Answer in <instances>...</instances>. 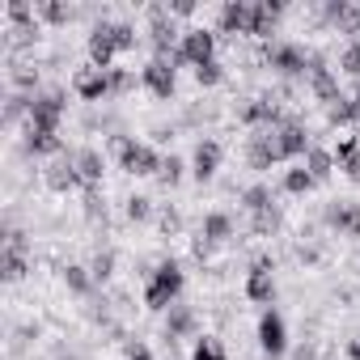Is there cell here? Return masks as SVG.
I'll return each instance as SVG.
<instances>
[{
  "label": "cell",
  "instance_id": "60d3db41",
  "mask_svg": "<svg viewBox=\"0 0 360 360\" xmlns=\"http://www.w3.org/2000/svg\"><path fill=\"white\" fill-rule=\"evenodd\" d=\"M85 217H89V221H106V204H102L98 187H89V191H85Z\"/></svg>",
  "mask_w": 360,
  "mask_h": 360
},
{
  "label": "cell",
  "instance_id": "ba28073f",
  "mask_svg": "<svg viewBox=\"0 0 360 360\" xmlns=\"http://www.w3.org/2000/svg\"><path fill=\"white\" fill-rule=\"evenodd\" d=\"M140 81H144V89H148V94H157V98H165V102H169V98H174V89H178V68H174L169 60H157V56H153V60L144 64Z\"/></svg>",
  "mask_w": 360,
  "mask_h": 360
},
{
  "label": "cell",
  "instance_id": "4dcf8cb0",
  "mask_svg": "<svg viewBox=\"0 0 360 360\" xmlns=\"http://www.w3.org/2000/svg\"><path fill=\"white\" fill-rule=\"evenodd\" d=\"M221 81H225V64H221V60H208V64L195 68V85H200V89H212V85H221Z\"/></svg>",
  "mask_w": 360,
  "mask_h": 360
},
{
  "label": "cell",
  "instance_id": "9c48e42d",
  "mask_svg": "<svg viewBox=\"0 0 360 360\" xmlns=\"http://www.w3.org/2000/svg\"><path fill=\"white\" fill-rule=\"evenodd\" d=\"M259 347H263L267 360H276V356L288 352V326H284V318H280L276 309H267V314L259 318Z\"/></svg>",
  "mask_w": 360,
  "mask_h": 360
},
{
  "label": "cell",
  "instance_id": "d6a6232c",
  "mask_svg": "<svg viewBox=\"0 0 360 360\" xmlns=\"http://www.w3.org/2000/svg\"><path fill=\"white\" fill-rule=\"evenodd\" d=\"M89 271H94V280H98V284H106V280L115 276V255H110V250H98V255H94V263H89Z\"/></svg>",
  "mask_w": 360,
  "mask_h": 360
},
{
  "label": "cell",
  "instance_id": "7402d4cb",
  "mask_svg": "<svg viewBox=\"0 0 360 360\" xmlns=\"http://www.w3.org/2000/svg\"><path fill=\"white\" fill-rule=\"evenodd\" d=\"M335 153L330 148H318V144H309V153H305V169L314 174V183H326V178L335 174Z\"/></svg>",
  "mask_w": 360,
  "mask_h": 360
},
{
  "label": "cell",
  "instance_id": "d4e9b609",
  "mask_svg": "<svg viewBox=\"0 0 360 360\" xmlns=\"http://www.w3.org/2000/svg\"><path fill=\"white\" fill-rule=\"evenodd\" d=\"M242 204H246V212H250V217H259V212H271V208H276L271 187H263V183L246 187V191H242Z\"/></svg>",
  "mask_w": 360,
  "mask_h": 360
},
{
  "label": "cell",
  "instance_id": "30bf717a",
  "mask_svg": "<svg viewBox=\"0 0 360 360\" xmlns=\"http://www.w3.org/2000/svg\"><path fill=\"white\" fill-rule=\"evenodd\" d=\"M276 144H280V157L288 161V157H305L309 153V131H305V123L297 119V115H288L280 127H276Z\"/></svg>",
  "mask_w": 360,
  "mask_h": 360
},
{
  "label": "cell",
  "instance_id": "d6986e66",
  "mask_svg": "<svg viewBox=\"0 0 360 360\" xmlns=\"http://www.w3.org/2000/svg\"><path fill=\"white\" fill-rule=\"evenodd\" d=\"M195 330V309L183 305V301H174L165 309V339H178V335H191Z\"/></svg>",
  "mask_w": 360,
  "mask_h": 360
},
{
  "label": "cell",
  "instance_id": "3957f363",
  "mask_svg": "<svg viewBox=\"0 0 360 360\" xmlns=\"http://www.w3.org/2000/svg\"><path fill=\"white\" fill-rule=\"evenodd\" d=\"M115 153H119L123 174H131V178H157L161 174V161H165L153 144H140L131 136H115Z\"/></svg>",
  "mask_w": 360,
  "mask_h": 360
},
{
  "label": "cell",
  "instance_id": "44dd1931",
  "mask_svg": "<svg viewBox=\"0 0 360 360\" xmlns=\"http://www.w3.org/2000/svg\"><path fill=\"white\" fill-rule=\"evenodd\" d=\"M26 148H30L34 157H56V153H64V140H60V131L26 127Z\"/></svg>",
  "mask_w": 360,
  "mask_h": 360
},
{
  "label": "cell",
  "instance_id": "8d00e7d4",
  "mask_svg": "<svg viewBox=\"0 0 360 360\" xmlns=\"http://www.w3.org/2000/svg\"><path fill=\"white\" fill-rule=\"evenodd\" d=\"M339 64H343V72H352V77H360V39H347V47H343V56H339Z\"/></svg>",
  "mask_w": 360,
  "mask_h": 360
},
{
  "label": "cell",
  "instance_id": "603a6c76",
  "mask_svg": "<svg viewBox=\"0 0 360 360\" xmlns=\"http://www.w3.org/2000/svg\"><path fill=\"white\" fill-rule=\"evenodd\" d=\"M34 18H39V22H51V26H68V22L77 18V9L64 5V0H39V5H34Z\"/></svg>",
  "mask_w": 360,
  "mask_h": 360
},
{
  "label": "cell",
  "instance_id": "7bdbcfd3",
  "mask_svg": "<svg viewBox=\"0 0 360 360\" xmlns=\"http://www.w3.org/2000/svg\"><path fill=\"white\" fill-rule=\"evenodd\" d=\"M165 9H169V18H191L195 13V0H169Z\"/></svg>",
  "mask_w": 360,
  "mask_h": 360
},
{
  "label": "cell",
  "instance_id": "f6af8a7d",
  "mask_svg": "<svg viewBox=\"0 0 360 360\" xmlns=\"http://www.w3.org/2000/svg\"><path fill=\"white\" fill-rule=\"evenodd\" d=\"M292 360H318V347H314V343H301V347L292 352Z\"/></svg>",
  "mask_w": 360,
  "mask_h": 360
},
{
  "label": "cell",
  "instance_id": "6da1fadb",
  "mask_svg": "<svg viewBox=\"0 0 360 360\" xmlns=\"http://www.w3.org/2000/svg\"><path fill=\"white\" fill-rule=\"evenodd\" d=\"M131 47H136V26H127V22H98L89 30V60L98 68H110V60Z\"/></svg>",
  "mask_w": 360,
  "mask_h": 360
},
{
  "label": "cell",
  "instance_id": "e0dca14e",
  "mask_svg": "<svg viewBox=\"0 0 360 360\" xmlns=\"http://www.w3.org/2000/svg\"><path fill=\"white\" fill-rule=\"evenodd\" d=\"M72 165H77V178H81V187H85V191L102 183L106 161H102V153H98V148H77V153H72Z\"/></svg>",
  "mask_w": 360,
  "mask_h": 360
},
{
  "label": "cell",
  "instance_id": "ac0fdd59",
  "mask_svg": "<svg viewBox=\"0 0 360 360\" xmlns=\"http://www.w3.org/2000/svg\"><path fill=\"white\" fill-rule=\"evenodd\" d=\"M43 183H47L51 191H72V187H81V178H77V165H72V157H60V161H51V165L43 169Z\"/></svg>",
  "mask_w": 360,
  "mask_h": 360
},
{
  "label": "cell",
  "instance_id": "cb8c5ba5",
  "mask_svg": "<svg viewBox=\"0 0 360 360\" xmlns=\"http://www.w3.org/2000/svg\"><path fill=\"white\" fill-rule=\"evenodd\" d=\"M39 39V18H30V22H9L5 26V47L13 51V47H30Z\"/></svg>",
  "mask_w": 360,
  "mask_h": 360
},
{
  "label": "cell",
  "instance_id": "8992f818",
  "mask_svg": "<svg viewBox=\"0 0 360 360\" xmlns=\"http://www.w3.org/2000/svg\"><path fill=\"white\" fill-rule=\"evenodd\" d=\"M60 119H64V94H60V89H47V94H30V119H26V127L60 131Z\"/></svg>",
  "mask_w": 360,
  "mask_h": 360
},
{
  "label": "cell",
  "instance_id": "f1b7e54d",
  "mask_svg": "<svg viewBox=\"0 0 360 360\" xmlns=\"http://www.w3.org/2000/svg\"><path fill=\"white\" fill-rule=\"evenodd\" d=\"M64 284H68L72 292H81V297H85V292H89L98 280H94V271H89V267H81V263H68V267H64Z\"/></svg>",
  "mask_w": 360,
  "mask_h": 360
},
{
  "label": "cell",
  "instance_id": "7dc6e473",
  "mask_svg": "<svg viewBox=\"0 0 360 360\" xmlns=\"http://www.w3.org/2000/svg\"><path fill=\"white\" fill-rule=\"evenodd\" d=\"M352 106H356V119H360V85H356V94H352Z\"/></svg>",
  "mask_w": 360,
  "mask_h": 360
},
{
  "label": "cell",
  "instance_id": "1f68e13d",
  "mask_svg": "<svg viewBox=\"0 0 360 360\" xmlns=\"http://www.w3.org/2000/svg\"><path fill=\"white\" fill-rule=\"evenodd\" d=\"M22 119H30V98H26V94H13V98L5 102V127H13V123H22Z\"/></svg>",
  "mask_w": 360,
  "mask_h": 360
},
{
  "label": "cell",
  "instance_id": "7c38bea8",
  "mask_svg": "<svg viewBox=\"0 0 360 360\" xmlns=\"http://www.w3.org/2000/svg\"><path fill=\"white\" fill-rule=\"evenodd\" d=\"M72 89H77V98H85V102H102V98H110L106 68H98V64H85V68H77V77H72Z\"/></svg>",
  "mask_w": 360,
  "mask_h": 360
},
{
  "label": "cell",
  "instance_id": "bcb514c9",
  "mask_svg": "<svg viewBox=\"0 0 360 360\" xmlns=\"http://www.w3.org/2000/svg\"><path fill=\"white\" fill-rule=\"evenodd\" d=\"M127 360H153V352H148L144 343H131V347H127Z\"/></svg>",
  "mask_w": 360,
  "mask_h": 360
},
{
  "label": "cell",
  "instance_id": "484cf974",
  "mask_svg": "<svg viewBox=\"0 0 360 360\" xmlns=\"http://www.w3.org/2000/svg\"><path fill=\"white\" fill-rule=\"evenodd\" d=\"M0 271H5L9 284H18V280H26V271H30V259H26L22 250H5V255H0Z\"/></svg>",
  "mask_w": 360,
  "mask_h": 360
},
{
  "label": "cell",
  "instance_id": "8fae6325",
  "mask_svg": "<svg viewBox=\"0 0 360 360\" xmlns=\"http://www.w3.org/2000/svg\"><path fill=\"white\" fill-rule=\"evenodd\" d=\"M250 22H255V5H250V0H225V5H221V34L242 39V34H250Z\"/></svg>",
  "mask_w": 360,
  "mask_h": 360
},
{
  "label": "cell",
  "instance_id": "2e32d148",
  "mask_svg": "<svg viewBox=\"0 0 360 360\" xmlns=\"http://www.w3.org/2000/svg\"><path fill=\"white\" fill-rule=\"evenodd\" d=\"M280 18H284V0H259V5H255V22H250V34L263 39V43H271Z\"/></svg>",
  "mask_w": 360,
  "mask_h": 360
},
{
  "label": "cell",
  "instance_id": "ee69618b",
  "mask_svg": "<svg viewBox=\"0 0 360 360\" xmlns=\"http://www.w3.org/2000/svg\"><path fill=\"white\" fill-rule=\"evenodd\" d=\"M339 169H343V174H347V178H352V183H360V153H356V157H352V161H343V165H339Z\"/></svg>",
  "mask_w": 360,
  "mask_h": 360
},
{
  "label": "cell",
  "instance_id": "277c9868",
  "mask_svg": "<svg viewBox=\"0 0 360 360\" xmlns=\"http://www.w3.org/2000/svg\"><path fill=\"white\" fill-rule=\"evenodd\" d=\"M208 60H217V34H212L208 26H191V30H183V43H178L174 68H178V64L200 68V64H208Z\"/></svg>",
  "mask_w": 360,
  "mask_h": 360
},
{
  "label": "cell",
  "instance_id": "d590c367",
  "mask_svg": "<svg viewBox=\"0 0 360 360\" xmlns=\"http://www.w3.org/2000/svg\"><path fill=\"white\" fill-rule=\"evenodd\" d=\"M330 153H335V161H339V165H343V161H352V157L360 153V136H339Z\"/></svg>",
  "mask_w": 360,
  "mask_h": 360
},
{
  "label": "cell",
  "instance_id": "52a82bcc",
  "mask_svg": "<svg viewBox=\"0 0 360 360\" xmlns=\"http://www.w3.org/2000/svg\"><path fill=\"white\" fill-rule=\"evenodd\" d=\"M305 85H309V94L318 98V102H335L339 98V77L330 72V64H326V56H318V51H309V68H305Z\"/></svg>",
  "mask_w": 360,
  "mask_h": 360
},
{
  "label": "cell",
  "instance_id": "9a60e30c",
  "mask_svg": "<svg viewBox=\"0 0 360 360\" xmlns=\"http://www.w3.org/2000/svg\"><path fill=\"white\" fill-rule=\"evenodd\" d=\"M221 157H225V148H221V140H212V136H204L200 144H195V157H191V174L200 178V183H208V178L221 169Z\"/></svg>",
  "mask_w": 360,
  "mask_h": 360
},
{
  "label": "cell",
  "instance_id": "b9f144b4",
  "mask_svg": "<svg viewBox=\"0 0 360 360\" xmlns=\"http://www.w3.org/2000/svg\"><path fill=\"white\" fill-rule=\"evenodd\" d=\"M157 221H161V233H178V229H183V217H178L174 208H161Z\"/></svg>",
  "mask_w": 360,
  "mask_h": 360
},
{
  "label": "cell",
  "instance_id": "5b68a950",
  "mask_svg": "<svg viewBox=\"0 0 360 360\" xmlns=\"http://www.w3.org/2000/svg\"><path fill=\"white\" fill-rule=\"evenodd\" d=\"M263 60H267L284 81H297V77H305V68H309V51H305L301 43H267V47H263Z\"/></svg>",
  "mask_w": 360,
  "mask_h": 360
},
{
  "label": "cell",
  "instance_id": "4316f807",
  "mask_svg": "<svg viewBox=\"0 0 360 360\" xmlns=\"http://www.w3.org/2000/svg\"><path fill=\"white\" fill-rule=\"evenodd\" d=\"M326 119H330V127H347V123H360V119H356V106H352V98H347V94H339V98L326 106Z\"/></svg>",
  "mask_w": 360,
  "mask_h": 360
},
{
  "label": "cell",
  "instance_id": "ab89813d",
  "mask_svg": "<svg viewBox=\"0 0 360 360\" xmlns=\"http://www.w3.org/2000/svg\"><path fill=\"white\" fill-rule=\"evenodd\" d=\"M250 229H255V233H259V238H271V233H276V229H280V212H276V208H271V212H259V217H255V225H250Z\"/></svg>",
  "mask_w": 360,
  "mask_h": 360
},
{
  "label": "cell",
  "instance_id": "836d02e7",
  "mask_svg": "<svg viewBox=\"0 0 360 360\" xmlns=\"http://www.w3.org/2000/svg\"><path fill=\"white\" fill-rule=\"evenodd\" d=\"M9 81H13L18 89H34V85H39V68H34V64H13Z\"/></svg>",
  "mask_w": 360,
  "mask_h": 360
},
{
  "label": "cell",
  "instance_id": "74e56055",
  "mask_svg": "<svg viewBox=\"0 0 360 360\" xmlns=\"http://www.w3.org/2000/svg\"><path fill=\"white\" fill-rule=\"evenodd\" d=\"M191 360H225V347H221L217 339H208V335H204V339L195 343V352H191Z\"/></svg>",
  "mask_w": 360,
  "mask_h": 360
},
{
  "label": "cell",
  "instance_id": "7a4b0ae2",
  "mask_svg": "<svg viewBox=\"0 0 360 360\" xmlns=\"http://www.w3.org/2000/svg\"><path fill=\"white\" fill-rule=\"evenodd\" d=\"M183 267H178L174 259H165V263H157L153 271H148V284H144V305L148 309H157V314H165L174 301H178V292H183Z\"/></svg>",
  "mask_w": 360,
  "mask_h": 360
},
{
  "label": "cell",
  "instance_id": "f546056e",
  "mask_svg": "<svg viewBox=\"0 0 360 360\" xmlns=\"http://www.w3.org/2000/svg\"><path fill=\"white\" fill-rule=\"evenodd\" d=\"M183 174H187L183 157H174V153H169V157L161 161V174H157V183H161V187H178V183H183Z\"/></svg>",
  "mask_w": 360,
  "mask_h": 360
},
{
  "label": "cell",
  "instance_id": "83f0119b",
  "mask_svg": "<svg viewBox=\"0 0 360 360\" xmlns=\"http://www.w3.org/2000/svg\"><path fill=\"white\" fill-rule=\"evenodd\" d=\"M314 187H318V183H314V174H309L305 165H297V169L284 174V191H288V195H309Z\"/></svg>",
  "mask_w": 360,
  "mask_h": 360
},
{
  "label": "cell",
  "instance_id": "5bb4252c",
  "mask_svg": "<svg viewBox=\"0 0 360 360\" xmlns=\"http://www.w3.org/2000/svg\"><path fill=\"white\" fill-rule=\"evenodd\" d=\"M271 271H276L271 259H259V263L246 271V297H250V301L267 305V301L276 297V276H271Z\"/></svg>",
  "mask_w": 360,
  "mask_h": 360
},
{
  "label": "cell",
  "instance_id": "f35d334b",
  "mask_svg": "<svg viewBox=\"0 0 360 360\" xmlns=\"http://www.w3.org/2000/svg\"><path fill=\"white\" fill-rule=\"evenodd\" d=\"M153 217V200L148 195H131L127 200V221H148Z\"/></svg>",
  "mask_w": 360,
  "mask_h": 360
},
{
  "label": "cell",
  "instance_id": "4fadbf2b",
  "mask_svg": "<svg viewBox=\"0 0 360 360\" xmlns=\"http://www.w3.org/2000/svg\"><path fill=\"white\" fill-rule=\"evenodd\" d=\"M326 225L343 238H360V204L356 200H330L326 204Z\"/></svg>",
  "mask_w": 360,
  "mask_h": 360
},
{
  "label": "cell",
  "instance_id": "ffe728a7",
  "mask_svg": "<svg viewBox=\"0 0 360 360\" xmlns=\"http://www.w3.org/2000/svg\"><path fill=\"white\" fill-rule=\"evenodd\" d=\"M200 238H204L208 246L229 242V238H233V217H229V212H208L204 225H200Z\"/></svg>",
  "mask_w": 360,
  "mask_h": 360
},
{
  "label": "cell",
  "instance_id": "e575fe53",
  "mask_svg": "<svg viewBox=\"0 0 360 360\" xmlns=\"http://www.w3.org/2000/svg\"><path fill=\"white\" fill-rule=\"evenodd\" d=\"M106 81H110V98H119V94H127L136 85V77L127 68H106Z\"/></svg>",
  "mask_w": 360,
  "mask_h": 360
}]
</instances>
